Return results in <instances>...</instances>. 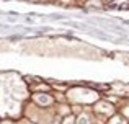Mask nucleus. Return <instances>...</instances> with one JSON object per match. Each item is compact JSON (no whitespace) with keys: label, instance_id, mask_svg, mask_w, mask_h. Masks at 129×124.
Wrapping results in <instances>:
<instances>
[{"label":"nucleus","instance_id":"1","mask_svg":"<svg viewBox=\"0 0 129 124\" xmlns=\"http://www.w3.org/2000/svg\"><path fill=\"white\" fill-rule=\"evenodd\" d=\"M36 101L43 103V105H49L51 103V96H47V95H36Z\"/></svg>","mask_w":129,"mask_h":124},{"label":"nucleus","instance_id":"3","mask_svg":"<svg viewBox=\"0 0 129 124\" xmlns=\"http://www.w3.org/2000/svg\"><path fill=\"white\" fill-rule=\"evenodd\" d=\"M113 124H124V121H121V119H116V121H114Z\"/></svg>","mask_w":129,"mask_h":124},{"label":"nucleus","instance_id":"2","mask_svg":"<svg viewBox=\"0 0 129 124\" xmlns=\"http://www.w3.org/2000/svg\"><path fill=\"white\" fill-rule=\"evenodd\" d=\"M79 124H88L87 116H80V118H79Z\"/></svg>","mask_w":129,"mask_h":124}]
</instances>
